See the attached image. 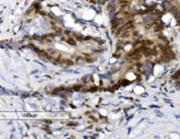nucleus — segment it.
I'll return each mask as SVG.
<instances>
[{
  "label": "nucleus",
  "instance_id": "obj_1",
  "mask_svg": "<svg viewBox=\"0 0 180 139\" xmlns=\"http://www.w3.org/2000/svg\"><path fill=\"white\" fill-rule=\"evenodd\" d=\"M38 56H39V58L40 59H42V60H44V61H51L52 60V56H51V54H49L47 51H45V49H42V51L40 52V53H38Z\"/></svg>",
  "mask_w": 180,
  "mask_h": 139
},
{
  "label": "nucleus",
  "instance_id": "obj_2",
  "mask_svg": "<svg viewBox=\"0 0 180 139\" xmlns=\"http://www.w3.org/2000/svg\"><path fill=\"white\" fill-rule=\"evenodd\" d=\"M74 64L73 60H71V59L69 58H62L61 60H60V66H63V67H68V66H72Z\"/></svg>",
  "mask_w": 180,
  "mask_h": 139
},
{
  "label": "nucleus",
  "instance_id": "obj_3",
  "mask_svg": "<svg viewBox=\"0 0 180 139\" xmlns=\"http://www.w3.org/2000/svg\"><path fill=\"white\" fill-rule=\"evenodd\" d=\"M132 30H124L122 34H121V37L122 39H124V40H128V39H130V38H132Z\"/></svg>",
  "mask_w": 180,
  "mask_h": 139
},
{
  "label": "nucleus",
  "instance_id": "obj_4",
  "mask_svg": "<svg viewBox=\"0 0 180 139\" xmlns=\"http://www.w3.org/2000/svg\"><path fill=\"white\" fill-rule=\"evenodd\" d=\"M65 41H66L69 46H75L77 44V40L73 36H69L68 38H66V40H65Z\"/></svg>",
  "mask_w": 180,
  "mask_h": 139
},
{
  "label": "nucleus",
  "instance_id": "obj_5",
  "mask_svg": "<svg viewBox=\"0 0 180 139\" xmlns=\"http://www.w3.org/2000/svg\"><path fill=\"white\" fill-rule=\"evenodd\" d=\"M75 62L78 64V65H82V64L86 63V58L81 57V56H78V57L75 58Z\"/></svg>",
  "mask_w": 180,
  "mask_h": 139
},
{
  "label": "nucleus",
  "instance_id": "obj_6",
  "mask_svg": "<svg viewBox=\"0 0 180 139\" xmlns=\"http://www.w3.org/2000/svg\"><path fill=\"white\" fill-rule=\"evenodd\" d=\"M72 36H73L74 38H75L77 41H83V40H84V38L80 35V34H78V33H73V34H72Z\"/></svg>",
  "mask_w": 180,
  "mask_h": 139
},
{
  "label": "nucleus",
  "instance_id": "obj_7",
  "mask_svg": "<svg viewBox=\"0 0 180 139\" xmlns=\"http://www.w3.org/2000/svg\"><path fill=\"white\" fill-rule=\"evenodd\" d=\"M172 79H175V81H178V79H180V70L176 71L175 73L172 74Z\"/></svg>",
  "mask_w": 180,
  "mask_h": 139
},
{
  "label": "nucleus",
  "instance_id": "obj_8",
  "mask_svg": "<svg viewBox=\"0 0 180 139\" xmlns=\"http://www.w3.org/2000/svg\"><path fill=\"white\" fill-rule=\"evenodd\" d=\"M73 89H74V92H79V91L82 90V85H81V83L75 85V86H73Z\"/></svg>",
  "mask_w": 180,
  "mask_h": 139
},
{
  "label": "nucleus",
  "instance_id": "obj_9",
  "mask_svg": "<svg viewBox=\"0 0 180 139\" xmlns=\"http://www.w3.org/2000/svg\"><path fill=\"white\" fill-rule=\"evenodd\" d=\"M66 125H67L68 127H76V126H78V123H75V122H70V123L66 124Z\"/></svg>",
  "mask_w": 180,
  "mask_h": 139
},
{
  "label": "nucleus",
  "instance_id": "obj_10",
  "mask_svg": "<svg viewBox=\"0 0 180 139\" xmlns=\"http://www.w3.org/2000/svg\"><path fill=\"white\" fill-rule=\"evenodd\" d=\"M43 122H44V123H46L47 125H49V124H52V121H51V120H44Z\"/></svg>",
  "mask_w": 180,
  "mask_h": 139
}]
</instances>
